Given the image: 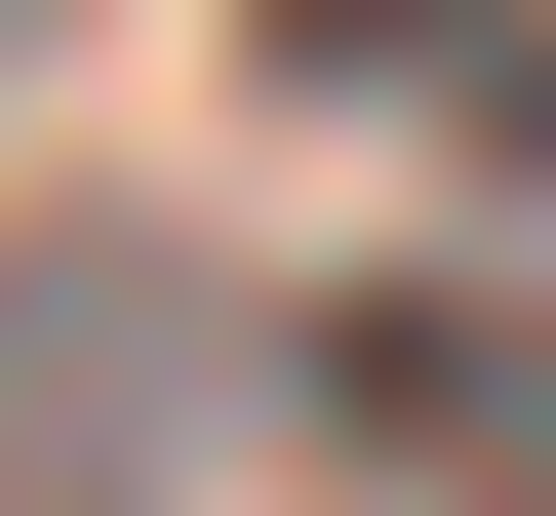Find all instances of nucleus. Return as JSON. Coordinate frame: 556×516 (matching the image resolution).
<instances>
[{
  "instance_id": "f257e3e1",
  "label": "nucleus",
  "mask_w": 556,
  "mask_h": 516,
  "mask_svg": "<svg viewBox=\"0 0 556 516\" xmlns=\"http://www.w3.org/2000/svg\"><path fill=\"white\" fill-rule=\"evenodd\" d=\"M318 398H358V477H477V516H556V357H517V318H438V278H397V318H318Z\"/></svg>"
},
{
  "instance_id": "f03ea898",
  "label": "nucleus",
  "mask_w": 556,
  "mask_h": 516,
  "mask_svg": "<svg viewBox=\"0 0 556 516\" xmlns=\"http://www.w3.org/2000/svg\"><path fill=\"white\" fill-rule=\"evenodd\" d=\"M278 40H438V80L517 119V160H556V0H278Z\"/></svg>"
},
{
  "instance_id": "7ed1b4c3",
  "label": "nucleus",
  "mask_w": 556,
  "mask_h": 516,
  "mask_svg": "<svg viewBox=\"0 0 556 516\" xmlns=\"http://www.w3.org/2000/svg\"><path fill=\"white\" fill-rule=\"evenodd\" d=\"M0 40H40V0H0Z\"/></svg>"
}]
</instances>
